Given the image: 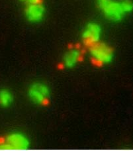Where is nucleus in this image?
<instances>
[{
  "instance_id": "7ed1b4c3",
  "label": "nucleus",
  "mask_w": 133,
  "mask_h": 151,
  "mask_svg": "<svg viewBox=\"0 0 133 151\" xmlns=\"http://www.w3.org/2000/svg\"><path fill=\"white\" fill-rule=\"evenodd\" d=\"M28 96L35 104L43 106H47L50 101V89L42 83H35L29 88Z\"/></svg>"
},
{
  "instance_id": "39448f33",
  "label": "nucleus",
  "mask_w": 133,
  "mask_h": 151,
  "mask_svg": "<svg viewBox=\"0 0 133 151\" xmlns=\"http://www.w3.org/2000/svg\"><path fill=\"white\" fill-rule=\"evenodd\" d=\"M83 51L80 47L74 46L69 48L62 58V65L64 68H72L83 60Z\"/></svg>"
},
{
  "instance_id": "6e6552de",
  "label": "nucleus",
  "mask_w": 133,
  "mask_h": 151,
  "mask_svg": "<svg viewBox=\"0 0 133 151\" xmlns=\"http://www.w3.org/2000/svg\"><path fill=\"white\" fill-rule=\"evenodd\" d=\"M13 95L9 90L2 89L0 90V106L4 107L9 106L13 101Z\"/></svg>"
},
{
  "instance_id": "0eeeda50",
  "label": "nucleus",
  "mask_w": 133,
  "mask_h": 151,
  "mask_svg": "<svg viewBox=\"0 0 133 151\" xmlns=\"http://www.w3.org/2000/svg\"><path fill=\"white\" fill-rule=\"evenodd\" d=\"M46 13L45 7L42 4L27 5L25 8V16L30 23H37L44 19Z\"/></svg>"
},
{
  "instance_id": "1a4fd4ad",
  "label": "nucleus",
  "mask_w": 133,
  "mask_h": 151,
  "mask_svg": "<svg viewBox=\"0 0 133 151\" xmlns=\"http://www.w3.org/2000/svg\"><path fill=\"white\" fill-rule=\"evenodd\" d=\"M20 1L23 2L27 5H31V4H41L42 0H19Z\"/></svg>"
},
{
  "instance_id": "423d86ee",
  "label": "nucleus",
  "mask_w": 133,
  "mask_h": 151,
  "mask_svg": "<svg viewBox=\"0 0 133 151\" xmlns=\"http://www.w3.org/2000/svg\"><path fill=\"white\" fill-rule=\"evenodd\" d=\"M4 141L9 145L12 150H27L30 146L29 139L21 133H12L4 137Z\"/></svg>"
},
{
  "instance_id": "20e7f679",
  "label": "nucleus",
  "mask_w": 133,
  "mask_h": 151,
  "mask_svg": "<svg viewBox=\"0 0 133 151\" xmlns=\"http://www.w3.org/2000/svg\"><path fill=\"white\" fill-rule=\"evenodd\" d=\"M102 28L96 22H89L85 26L81 33L83 44L86 47H90L101 41Z\"/></svg>"
},
{
  "instance_id": "f257e3e1",
  "label": "nucleus",
  "mask_w": 133,
  "mask_h": 151,
  "mask_svg": "<svg viewBox=\"0 0 133 151\" xmlns=\"http://www.w3.org/2000/svg\"><path fill=\"white\" fill-rule=\"evenodd\" d=\"M96 4L102 14L115 22L133 12L132 0H96Z\"/></svg>"
},
{
  "instance_id": "f03ea898",
  "label": "nucleus",
  "mask_w": 133,
  "mask_h": 151,
  "mask_svg": "<svg viewBox=\"0 0 133 151\" xmlns=\"http://www.w3.org/2000/svg\"><path fill=\"white\" fill-rule=\"evenodd\" d=\"M88 48L89 56L95 65L103 66L113 61L114 50L112 47L106 43L100 41Z\"/></svg>"
}]
</instances>
